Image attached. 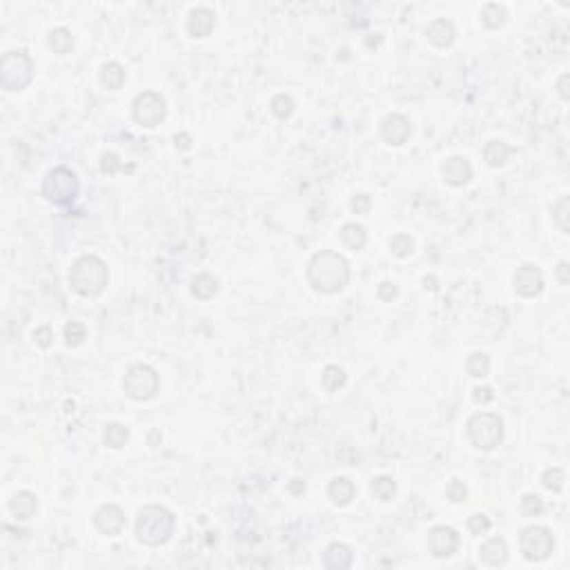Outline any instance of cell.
<instances>
[{
    "label": "cell",
    "mask_w": 570,
    "mask_h": 570,
    "mask_svg": "<svg viewBox=\"0 0 570 570\" xmlns=\"http://www.w3.org/2000/svg\"><path fill=\"white\" fill-rule=\"evenodd\" d=\"M174 142H176L178 149H189V147H192V136L183 131V134H176L174 136Z\"/></svg>",
    "instance_id": "47"
},
{
    "label": "cell",
    "mask_w": 570,
    "mask_h": 570,
    "mask_svg": "<svg viewBox=\"0 0 570 570\" xmlns=\"http://www.w3.org/2000/svg\"><path fill=\"white\" fill-rule=\"evenodd\" d=\"M101 169H103V172H105V174H114V172H116V169H120L118 156L114 154V151H107V154H103Z\"/></svg>",
    "instance_id": "43"
},
{
    "label": "cell",
    "mask_w": 570,
    "mask_h": 570,
    "mask_svg": "<svg viewBox=\"0 0 570 570\" xmlns=\"http://www.w3.org/2000/svg\"><path fill=\"white\" fill-rule=\"evenodd\" d=\"M125 78H127V72L123 70V65H118V63L112 61L101 67V85L109 92L120 89L123 85H125Z\"/></svg>",
    "instance_id": "21"
},
{
    "label": "cell",
    "mask_w": 570,
    "mask_h": 570,
    "mask_svg": "<svg viewBox=\"0 0 570 570\" xmlns=\"http://www.w3.org/2000/svg\"><path fill=\"white\" fill-rule=\"evenodd\" d=\"M176 517L165 506H145L136 517V539L145 546H160L172 539Z\"/></svg>",
    "instance_id": "3"
},
{
    "label": "cell",
    "mask_w": 570,
    "mask_h": 570,
    "mask_svg": "<svg viewBox=\"0 0 570 570\" xmlns=\"http://www.w3.org/2000/svg\"><path fill=\"white\" fill-rule=\"evenodd\" d=\"M425 36L434 47H441L443 50V47H450L454 43L457 32H454V25L448 21V18H436V21H432L425 27Z\"/></svg>",
    "instance_id": "17"
},
{
    "label": "cell",
    "mask_w": 570,
    "mask_h": 570,
    "mask_svg": "<svg viewBox=\"0 0 570 570\" xmlns=\"http://www.w3.org/2000/svg\"><path fill=\"white\" fill-rule=\"evenodd\" d=\"M288 490L292 492V495H303V492H306V481L303 479H299V477H294L290 483H288Z\"/></svg>",
    "instance_id": "45"
},
{
    "label": "cell",
    "mask_w": 570,
    "mask_h": 570,
    "mask_svg": "<svg viewBox=\"0 0 570 570\" xmlns=\"http://www.w3.org/2000/svg\"><path fill=\"white\" fill-rule=\"evenodd\" d=\"M519 510H521V515H526V517H537V515H541V512H544V499H541L539 495L521 497Z\"/></svg>",
    "instance_id": "36"
},
{
    "label": "cell",
    "mask_w": 570,
    "mask_h": 570,
    "mask_svg": "<svg viewBox=\"0 0 570 570\" xmlns=\"http://www.w3.org/2000/svg\"><path fill=\"white\" fill-rule=\"evenodd\" d=\"M294 107H297L294 105V98L288 96V94H277V96H274L272 103H270V109L279 120H288L294 114Z\"/></svg>",
    "instance_id": "32"
},
{
    "label": "cell",
    "mask_w": 570,
    "mask_h": 570,
    "mask_svg": "<svg viewBox=\"0 0 570 570\" xmlns=\"http://www.w3.org/2000/svg\"><path fill=\"white\" fill-rule=\"evenodd\" d=\"M123 390L134 401H149L158 392V374L147 363H134L123 377Z\"/></svg>",
    "instance_id": "7"
},
{
    "label": "cell",
    "mask_w": 570,
    "mask_h": 570,
    "mask_svg": "<svg viewBox=\"0 0 570 570\" xmlns=\"http://www.w3.org/2000/svg\"><path fill=\"white\" fill-rule=\"evenodd\" d=\"M308 281L319 294H337L350 283V263L344 254L321 250L308 263Z\"/></svg>",
    "instance_id": "1"
},
{
    "label": "cell",
    "mask_w": 570,
    "mask_h": 570,
    "mask_svg": "<svg viewBox=\"0 0 570 570\" xmlns=\"http://www.w3.org/2000/svg\"><path fill=\"white\" fill-rule=\"evenodd\" d=\"M34 341L41 348H52V344H54V330L50 328V326H41V328H36L34 330Z\"/></svg>",
    "instance_id": "40"
},
{
    "label": "cell",
    "mask_w": 570,
    "mask_h": 570,
    "mask_svg": "<svg viewBox=\"0 0 570 570\" xmlns=\"http://www.w3.org/2000/svg\"><path fill=\"white\" fill-rule=\"evenodd\" d=\"M541 483H544V488L550 490V492H562L564 490V483H566V472L562 468H548L544 474H541Z\"/></svg>",
    "instance_id": "35"
},
{
    "label": "cell",
    "mask_w": 570,
    "mask_h": 570,
    "mask_svg": "<svg viewBox=\"0 0 570 570\" xmlns=\"http://www.w3.org/2000/svg\"><path fill=\"white\" fill-rule=\"evenodd\" d=\"M468 439L477 450H495L503 439V421L499 414L477 412L468 419Z\"/></svg>",
    "instance_id": "5"
},
{
    "label": "cell",
    "mask_w": 570,
    "mask_h": 570,
    "mask_svg": "<svg viewBox=\"0 0 570 570\" xmlns=\"http://www.w3.org/2000/svg\"><path fill=\"white\" fill-rule=\"evenodd\" d=\"M472 399L477 403H481V405H486V403H490V401H495V392H492V388H488V386H477L472 390Z\"/></svg>",
    "instance_id": "42"
},
{
    "label": "cell",
    "mask_w": 570,
    "mask_h": 570,
    "mask_svg": "<svg viewBox=\"0 0 570 570\" xmlns=\"http://www.w3.org/2000/svg\"><path fill=\"white\" fill-rule=\"evenodd\" d=\"M519 548L528 562H546L555 550V537L544 526H530L521 533Z\"/></svg>",
    "instance_id": "9"
},
{
    "label": "cell",
    "mask_w": 570,
    "mask_h": 570,
    "mask_svg": "<svg viewBox=\"0 0 570 570\" xmlns=\"http://www.w3.org/2000/svg\"><path fill=\"white\" fill-rule=\"evenodd\" d=\"M445 495L452 503H465L468 499V488H465V483L459 481V479H452L448 486H445Z\"/></svg>",
    "instance_id": "37"
},
{
    "label": "cell",
    "mask_w": 570,
    "mask_h": 570,
    "mask_svg": "<svg viewBox=\"0 0 570 570\" xmlns=\"http://www.w3.org/2000/svg\"><path fill=\"white\" fill-rule=\"evenodd\" d=\"M390 252L397 256V259H408L414 252V241L410 239V234L399 232L390 239Z\"/></svg>",
    "instance_id": "33"
},
{
    "label": "cell",
    "mask_w": 570,
    "mask_h": 570,
    "mask_svg": "<svg viewBox=\"0 0 570 570\" xmlns=\"http://www.w3.org/2000/svg\"><path fill=\"white\" fill-rule=\"evenodd\" d=\"M568 272H570V265L566 261H562V263L557 265V279H559V283H562V285H568V281H570Z\"/></svg>",
    "instance_id": "46"
},
{
    "label": "cell",
    "mask_w": 570,
    "mask_h": 570,
    "mask_svg": "<svg viewBox=\"0 0 570 570\" xmlns=\"http://www.w3.org/2000/svg\"><path fill=\"white\" fill-rule=\"evenodd\" d=\"M346 381H348V377H346V372L339 366H328L326 370H323V374H321V383H323V388H326L328 392L341 390V388L346 386Z\"/></svg>",
    "instance_id": "29"
},
{
    "label": "cell",
    "mask_w": 570,
    "mask_h": 570,
    "mask_svg": "<svg viewBox=\"0 0 570 570\" xmlns=\"http://www.w3.org/2000/svg\"><path fill=\"white\" fill-rule=\"evenodd\" d=\"M568 81H570V76L568 74H562L559 76V81H557V92H559V96H562L564 101L570 98V92H568Z\"/></svg>",
    "instance_id": "44"
},
{
    "label": "cell",
    "mask_w": 570,
    "mask_h": 570,
    "mask_svg": "<svg viewBox=\"0 0 570 570\" xmlns=\"http://www.w3.org/2000/svg\"><path fill=\"white\" fill-rule=\"evenodd\" d=\"M109 283V270L103 259L94 254L78 256L70 268V285L81 297H98Z\"/></svg>",
    "instance_id": "2"
},
{
    "label": "cell",
    "mask_w": 570,
    "mask_h": 570,
    "mask_svg": "<svg viewBox=\"0 0 570 570\" xmlns=\"http://www.w3.org/2000/svg\"><path fill=\"white\" fill-rule=\"evenodd\" d=\"M490 526H492V521L486 515H472L468 519V528H470L472 535H486L490 530Z\"/></svg>",
    "instance_id": "39"
},
{
    "label": "cell",
    "mask_w": 570,
    "mask_h": 570,
    "mask_svg": "<svg viewBox=\"0 0 570 570\" xmlns=\"http://www.w3.org/2000/svg\"><path fill=\"white\" fill-rule=\"evenodd\" d=\"M9 512L16 519H32L38 512V497L32 490H18L16 495L9 499Z\"/></svg>",
    "instance_id": "18"
},
{
    "label": "cell",
    "mask_w": 570,
    "mask_h": 570,
    "mask_svg": "<svg viewBox=\"0 0 570 570\" xmlns=\"http://www.w3.org/2000/svg\"><path fill=\"white\" fill-rule=\"evenodd\" d=\"M553 221L564 234H570V198L568 196H562L553 205Z\"/></svg>",
    "instance_id": "31"
},
{
    "label": "cell",
    "mask_w": 570,
    "mask_h": 570,
    "mask_svg": "<svg viewBox=\"0 0 570 570\" xmlns=\"http://www.w3.org/2000/svg\"><path fill=\"white\" fill-rule=\"evenodd\" d=\"M85 339H87V328H85L81 321H70L67 326H65V344L70 348L83 346Z\"/></svg>",
    "instance_id": "34"
},
{
    "label": "cell",
    "mask_w": 570,
    "mask_h": 570,
    "mask_svg": "<svg viewBox=\"0 0 570 570\" xmlns=\"http://www.w3.org/2000/svg\"><path fill=\"white\" fill-rule=\"evenodd\" d=\"M510 156V145L503 140H490L486 147H483V160L490 167H501L506 165V160Z\"/></svg>",
    "instance_id": "25"
},
{
    "label": "cell",
    "mask_w": 570,
    "mask_h": 570,
    "mask_svg": "<svg viewBox=\"0 0 570 570\" xmlns=\"http://www.w3.org/2000/svg\"><path fill=\"white\" fill-rule=\"evenodd\" d=\"M103 441H105L107 448L118 450L129 441V427L123 423H107L105 425V434H103Z\"/></svg>",
    "instance_id": "27"
},
{
    "label": "cell",
    "mask_w": 570,
    "mask_h": 570,
    "mask_svg": "<svg viewBox=\"0 0 570 570\" xmlns=\"http://www.w3.org/2000/svg\"><path fill=\"white\" fill-rule=\"evenodd\" d=\"M370 207H372V198H370L368 194H355L352 198H350V210H352L355 214H370Z\"/></svg>",
    "instance_id": "38"
},
{
    "label": "cell",
    "mask_w": 570,
    "mask_h": 570,
    "mask_svg": "<svg viewBox=\"0 0 570 570\" xmlns=\"http://www.w3.org/2000/svg\"><path fill=\"white\" fill-rule=\"evenodd\" d=\"M323 564L326 568H332V570H344V568H350L352 566V548L348 544H330L326 548V553H323Z\"/></svg>",
    "instance_id": "19"
},
{
    "label": "cell",
    "mask_w": 570,
    "mask_h": 570,
    "mask_svg": "<svg viewBox=\"0 0 570 570\" xmlns=\"http://www.w3.org/2000/svg\"><path fill=\"white\" fill-rule=\"evenodd\" d=\"M479 557L488 566H503L508 562V544L503 537H490L479 548Z\"/></svg>",
    "instance_id": "16"
},
{
    "label": "cell",
    "mask_w": 570,
    "mask_h": 570,
    "mask_svg": "<svg viewBox=\"0 0 570 570\" xmlns=\"http://www.w3.org/2000/svg\"><path fill=\"white\" fill-rule=\"evenodd\" d=\"M81 192V183L70 167H54L43 178V196L54 205H70Z\"/></svg>",
    "instance_id": "4"
},
{
    "label": "cell",
    "mask_w": 570,
    "mask_h": 570,
    "mask_svg": "<svg viewBox=\"0 0 570 570\" xmlns=\"http://www.w3.org/2000/svg\"><path fill=\"white\" fill-rule=\"evenodd\" d=\"M94 524L103 535L114 537L125 528V512H123L116 503H105L94 512Z\"/></svg>",
    "instance_id": "12"
},
{
    "label": "cell",
    "mask_w": 570,
    "mask_h": 570,
    "mask_svg": "<svg viewBox=\"0 0 570 570\" xmlns=\"http://www.w3.org/2000/svg\"><path fill=\"white\" fill-rule=\"evenodd\" d=\"M465 368H468L470 377L483 379V377L490 374V359H488V355H483V352H474V355L468 357V361H465Z\"/></svg>",
    "instance_id": "30"
},
{
    "label": "cell",
    "mask_w": 570,
    "mask_h": 570,
    "mask_svg": "<svg viewBox=\"0 0 570 570\" xmlns=\"http://www.w3.org/2000/svg\"><path fill=\"white\" fill-rule=\"evenodd\" d=\"M189 290H192V294L196 299L210 301L212 297H216V292H218V281L212 277V274H198V277L192 279Z\"/></svg>",
    "instance_id": "24"
},
{
    "label": "cell",
    "mask_w": 570,
    "mask_h": 570,
    "mask_svg": "<svg viewBox=\"0 0 570 570\" xmlns=\"http://www.w3.org/2000/svg\"><path fill=\"white\" fill-rule=\"evenodd\" d=\"M427 548L434 557H450L452 553H457L459 548V535L457 530L450 526H434L427 533Z\"/></svg>",
    "instance_id": "10"
},
{
    "label": "cell",
    "mask_w": 570,
    "mask_h": 570,
    "mask_svg": "<svg viewBox=\"0 0 570 570\" xmlns=\"http://www.w3.org/2000/svg\"><path fill=\"white\" fill-rule=\"evenodd\" d=\"M508 21V14H506V7L499 5V3H488L483 5L481 9V23L483 27H488V30H499Z\"/></svg>",
    "instance_id": "26"
},
{
    "label": "cell",
    "mask_w": 570,
    "mask_h": 570,
    "mask_svg": "<svg viewBox=\"0 0 570 570\" xmlns=\"http://www.w3.org/2000/svg\"><path fill=\"white\" fill-rule=\"evenodd\" d=\"M515 290L517 294L526 299L539 297L541 290H544V272H541L537 265L526 263L515 272Z\"/></svg>",
    "instance_id": "11"
},
{
    "label": "cell",
    "mask_w": 570,
    "mask_h": 570,
    "mask_svg": "<svg viewBox=\"0 0 570 570\" xmlns=\"http://www.w3.org/2000/svg\"><path fill=\"white\" fill-rule=\"evenodd\" d=\"M131 116L142 127H158L167 116L165 98L158 92H140L131 103Z\"/></svg>",
    "instance_id": "8"
},
{
    "label": "cell",
    "mask_w": 570,
    "mask_h": 570,
    "mask_svg": "<svg viewBox=\"0 0 570 570\" xmlns=\"http://www.w3.org/2000/svg\"><path fill=\"white\" fill-rule=\"evenodd\" d=\"M355 492H357L355 483L350 479H346V477H335L328 486V495H330L332 503L339 506V508L350 506L352 499H355Z\"/></svg>",
    "instance_id": "20"
},
{
    "label": "cell",
    "mask_w": 570,
    "mask_h": 570,
    "mask_svg": "<svg viewBox=\"0 0 570 570\" xmlns=\"http://www.w3.org/2000/svg\"><path fill=\"white\" fill-rule=\"evenodd\" d=\"M47 45H50V50L59 56H65L74 50V34L67 30V27H56V30L50 32L47 36Z\"/></svg>",
    "instance_id": "23"
},
{
    "label": "cell",
    "mask_w": 570,
    "mask_h": 570,
    "mask_svg": "<svg viewBox=\"0 0 570 570\" xmlns=\"http://www.w3.org/2000/svg\"><path fill=\"white\" fill-rule=\"evenodd\" d=\"M370 490H372V497L374 499L390 501L397 495V481L392 477H386V474H381V477L372 479V483H370Z\"/></svg>",
    "instance_id": "28"
},
{
    "label": "cell",
    "mask_w": 570,
    "mask_h": 570,
    "mask_svg": "<svg viewBox=\"0 0 570 570\" xmlns=\"http://www.w3.org/2000/svg\"><path fill=\"white\" fill-rule=\"evenodd\" d=\"M216 27V14L207 7H196L189 12L187 18V34L194 38H205L214 32Z\"/></svg>",
    "instance_id": "15"
},
{
    "label": "cell",
    "mask_w": 570,
    "mask_h": 570,
    "mask_svg": "<svg viewBox=\"0 0 570 570\" xmlns=\"http://www.w3.org/2000/svg\"><path fill=\"white\" fill-rule=\"evenodd\" d=\"M412 125L403 114H388L381 120V136L390 142V145H403L410 138Z\"/></svg>",
    "instance_id": "13"
},
{
    "label": "cell",
    "mask_w": 570,
    "mask_h": 570,
    "mask_svg": "<svg viewBox=\"0 0 570 570\" xmlns=\"http://www.w3.org/2000/svg\"><path fill=\"white\" fill-rule=\"evenodd\" d=\"M441 174L445 178V183H450L452 187H461L472 180V165L465 156H450L443 163Z\"/></svg>",
    "instance_id": "14"
},
{
    "label": "cell",
    "mask_w": 570,
    "mask_h": 570,
    "mask_svg": "<svg viewBox=\"0 0 570 570\" xmlns=\"http://www.w3.org/2000/svg\"><path fill=\"white\" fill-rule=\"evenodd\" d=\"M377 294H379V299H381V301L392 303L399 297V288H397L394 283H390V281H383V283H379Z\"/></svg>",
    "instance_id": "41"
},
{
    "label": "cell",
    "mask_w": 570,
    "mask_h": 570,
    "mask_svg": "<svg viewBox=\"0 0 570 570\" xmlns=\"http://www.w3.org/2000/svg\"><path fill=\"white\" fill-rule=\"evenodd\" d=\"M34 78V61L25 52H7L0 61V85L7 92H21Z\"/></svg>",
    "instance_id": "6"
},
{
    "label": "cell",
    "mask_w": 570,
    "mask_h": 570,
    "mask_svg": "<svg viewBox=\"0 0 570 570\" xmlns=\"http://www.w3.org/2000/svg\"><path fill=\"white\" fill-rule=\"evenodd\" d=\"M341 241H344L350 250H363L366 248V243H368V232H366V227L363 225H359V223H346L344 227H341Z\"/></svg>",
    "instance_id": "22"
}]
</instances>
